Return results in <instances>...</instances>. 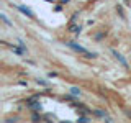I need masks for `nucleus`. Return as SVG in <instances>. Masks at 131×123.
<instances>
[{
  "label": "nucleus",
  "instance_id": "4",
  "mask_svg": "<svg viewBox=\"0 0 131 123\" xmlns=\"http://www.w3.org/2000/svg\"><path fill=\"white\" fill-rule=\"evenodd\" d=\"M71 31H72V33L80 31V26H77V25H72V26H71Z\"/></svg>",
  "mask_w": 131,
  "mask_h": 123
},
{
  "label": "nucleus",
  "instance_id": "6",
  "mask_svg": "<svg viewBox=\"0 0 131 123\" xmlns=\"http://www.w3.org/2000/svg\"><path fill=\"white\" fill-rule=\"evenodd\" d=\"M0 16H2V20H3V22H5V23H8V25H12L10 22H8V18H7V16H5V15H0Z\"/></svg>",
  "mask_w": 131,
  "mask_h": 123
},
{
  "label": "nucleus",
  "instance_id": "3",
  "mask_svg": "<svg viewBox=\"0 0 131 123\" xmlns=\"http://www.w3.org/2000/svg\"><path fill=\"white\" fill-rule=\"evenodd\" d=\"M18 8H20V10L23 12V13H26L28 16H35V15H33V12H31V10H28L26 7H18Z\"/></svg>",
  "mask_w": 131,
  "mask_h": 123
},
{
  "label": "nucleus",
  "instance_id": "2",
  "mask_svg": "<svg viewBox=\"0 0 131 123\" xmlns=\"http://www.w3.org/2000/svg\"><path fill=\"white\" fill-rule=\"evenodd\" d=\"M113 54H115V57H116V59H118V61H120V63H121L123 66H125V67H128V63H126V61H125V57H123V56L120 54V53H116V51H113Z\"/></svg>",
  "mask_w": 131,
  "mask_h": 123
},
{
  "label": "nucleus",
  "instance_id": "1",
  "mask_svg": "<svg viewBox=\"0 0 131 123\" xmlns=\"http://www.w3.org/2000/svg\"><path fill=\"white\" fill-rule=\"evenodd\" d=\"M67 44L74 49V51H77V53H80V54H84L85 57H95V53H90V51H87L85 48L79 46V44H75V43H67Z\"/></svg>",
  "mask_w": 131,
  "mask_h": 123
},
{
  "label": "nucleus",
  "instance_id": "5",
  "mask_svg": "<svg viewBox=\"0 0 131 123\" xmlns=\"http://www.w3.org/2000/svg\"><path fill=\"white\" fill-rule=\"evenodd\" d=\"M72 94H75V95H80V90H79V89H75V87H74V89H72Z\"/></svg>",
  "mask_w": 131,
  "mask_h": 123
}]
</instances>
